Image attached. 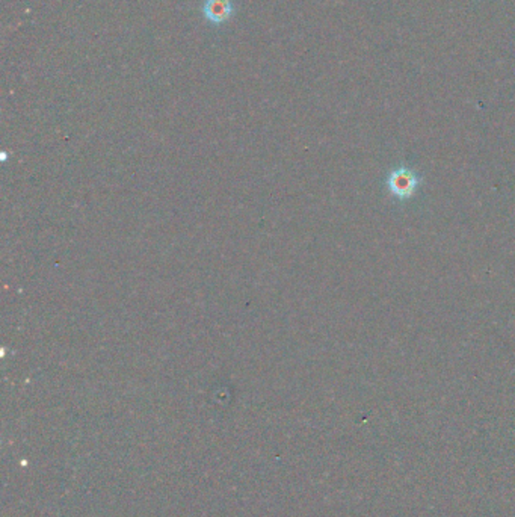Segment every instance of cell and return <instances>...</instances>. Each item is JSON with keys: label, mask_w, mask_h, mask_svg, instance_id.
<instances>
[{"label": "cell", "mask_w": 515, "mask_h": 517, "mask_svg": "<svg viewBox=\"0 0 515 517\" xmlns=\"http://www.w3.org/2000/svg\"><path fill=\"white\" fill-rule=\"evenodd\" d=\"M234 13V5L231 0H206L203 6V14L207 21L214 25H221L227 21Z\"/></svg>", "instance_id": "cell-2"}, {"label": "cell", "mask_w": 515, "mask_h": 517, "mask_svg": "<svg viewBox=\"0 0 515 517\" xmlns=\"http://www.w3.org/2000/svg\"><path fill=\"white\" fill-rule=\"evenodd\" d=\"M417 185L419 179L416 173L409 171L406 168L393 171L389 178V190L392 191V194L399 198L411 197L417 190Z\"/></svg>", "instance_id": "cell-1"}]
</instances>
